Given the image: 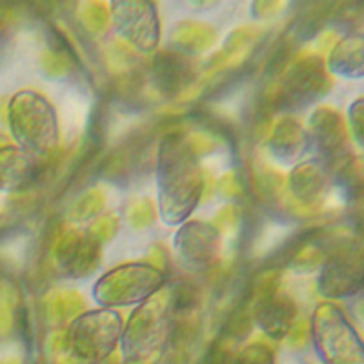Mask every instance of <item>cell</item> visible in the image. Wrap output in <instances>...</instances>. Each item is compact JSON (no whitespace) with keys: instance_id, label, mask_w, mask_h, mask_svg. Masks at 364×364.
Returning <instances> with one entry per match:
<instances>
[{"instance_id":"obj_15","label":"cell","mask_w":364,"mask_h":364,"mask_svg":"<svg viewBox=\"0 0 364 364\" xmlns=\"http://www.w3.org/2000/svg\"><path fill=\"white\" fill-rule=\"evenodd\" d=\"M233 364H273V355L266 346L252 344L239 353Z\"/></svg>"},{"instance_id":"obj_5","label":"cell","mask_w":364,"mask_h":364,"mask_svg":"<svg viewBox=\"0 0 364 364\" xmlns=\"http://www.w3.org/2000/svg\"><path fill=\"white\" fill-rule=\"evenodd\" d=\"M109 21L115 33L139 53H154L161 44V21L154 2L115 0L109 4Z\"/></svg>"},{"instance_id":"obj_14","label":"cell","mask_w":364,"mask_h":364,"mask_svg":"<svg viewBox=\"0 0 364 364\" xmlns=\"http://www.w3.org/2000/svg\"><path fill=\"white\" fill-rule=\"evenodd\" d=\"M291 191L302 203H314L326 186V166L323 161L314 159L310 162L299 164L291 171Z\"/></svg>"},{"instance_id":"obj_4","label":"cell","mask_w":364,"mask_h":364,"mask_svg":"<svg viewBox=\"0 0 364 364\" xmlns=\"http://www.w3.org/2000/svg\"><path fill=\"white\" fill-rule=\"evenodd\" d=\"M124 323L117 310L97 308L80 314L66 331L71 357L82 364H100L119 346Z\"/></svg>"},{"instance_id":"obj_12","label":"cell","mask_w":364,"mask_h":364,"mask_svg":"<svg viewBox=\"0 0 364 364\" xmlns=\"http://www.w3.org/2000/svg\"><path fill=\"white\" fill-rule=\"evenodd\" d=\"M308 144H310V139L301 124L294 119H284L275 126L269 136V154L277 159V162L290 164V162H297L304 155Z\"/></svg>"},{"instance_id":"obj_8","label":"cell","mask_w":364,"mask_h":364,"mask_svg":"<svg viewBox=\"0 0 364 364\" xmlns=\"http://www.w3.org/2000/svg\"><path fill=\"white\" fill-rule=\"evenodd\" d=\"M220 235L208 223H184L173 239V248L182 266L193 272L206 269L217 259Z\"/></svg>"},{"instance_id":"obj_9","label":"cell","mask_w":364,"mask_h":364,"mask_svg":"<svg viewBox=\"0 0 364 364\" xmlns=\"http://www.w3.org/2000/svg\"><path fill=\"white\" fill-rule=\"evenodd\" d=\"M324 86L323 68L317 60H302L291 66L282 82L281 100L282 108H302L321 95Z\"/></svg>"},{"instance_id":"obj_1","label":"cell","mask_w":364,"mask_h":364,"mask_svg":"<svg viewBox=\"0 0 364 364\" xmlns=\"http://www.w3.org/2000/svg\"><path fill=\"white\" fill-rule=\"evenodd\" d=\"M157 206L162 223L184 224L203 197V173L193 148L181 133H168L157 151Z\"/></svg>"},{"instance_id":"obj_6","label":"cell","mask_w":364,"mask_h":364,"mask_svg":"<svg viewBox=\"0 0 364 364\" xmlns=\"http://www.w3.org/2000/svg\"><path fill=\"white\" fill-rule=\"evenodd\" d=\"M168 339V311L159 301H148L136 308L122 331L124 359L141 360L162 352Z\"/></svg>"},{"instance_id":"obj_10","label":"cell","mask_w":364,"mask_h":364,"mask_svg":"<svg viewBox=\"0 0 364 364\" xmlns=\"http://www.w3.org/2000/svg\"><path fill=\"white\" fill-rule=\"evenodd\" d=\"M41 173V159L18 146H0V191L15 193L35 184Z\"/></svg>"},{"instance_id":"obj_16","label":"cell","mask_w":364,"mask_h":364,"mask_svg":"<svg viewBox=\"0 0 364 364\" xmlns=\"http://www.w3.org/2000/svg\"><path fill=\"white\" fill-rule=\"evenodd\" d=\"M350 124H352L355 141L364 148V100H357L350 109Z\"/></svg>"},{"instance_id":"obj_7","label":"cell","mask_w":364,"mask_h":364,"mask_svg":"<svg viewBox=\"0 0 364 364\" xmlns=\"http://www.w3.org/2000/svg\"><path fill=\"white\" fill-rule=\"evenodd\" d=\"M364 286V253L357 246H339L324 262L318 290L326 297H346Z\"/></svg>"},{"instance_id":"obj_13","label":"cell","mask_w":364,"mask_h":364,"mask_svg":"<svg viewBox=\"0 0 364 364\" xmlns=\"http://www.w3.org/2000/svg\"><path fill=\"white\" fill-rule=\"evenodd\" d=\"M328 70L341 77H363L364 75V35H348L341 38L328 57Z\"/></svg>"},{"instance_id":"obj_3","label":"cell","mask_w":364,"mask_h":364,"mask_svg":"<svg viewBox=\"0 0 364 364\" xmlns=\"http://www.w3.org/2000/svg\"><path fill=\"white\" fill-rule=\"evenodd\" d=\"M164 272L148 262H128L104 273L93 286V299L100 308L141 306L164 288Z\"/></svg>"},{"instance_id":"obj_2","label":"cell","mask_w":364,"mask_h":364,"mask_svg":"<svg viewBox=\"0 0 364 364\" xmlns=\"http://www.w3.org/2000/svg\"><path fill=\"white\" fill-rule=\"evenodd\" d=\"M8 128L15 146L41 161L50 157L60 141L53 104L33 90L17 91L9 99Z\"/></svg>"},{"instance_id":"obj_11","label":"cell","mask_w":364,"mask_h":364,"mask_svg":"<svg viewBox=\"0 0 364 364\" xmlns=\"http://www.w3.org/2000/svg\"><path fill=\"white\" fill-rule=\"evenodd\" d=\"M295 302L288 295L279 291H269L261 297L255 306V323L266 336L281 341L290 331L295 321Z\"/></svg>"}]
</instances>
